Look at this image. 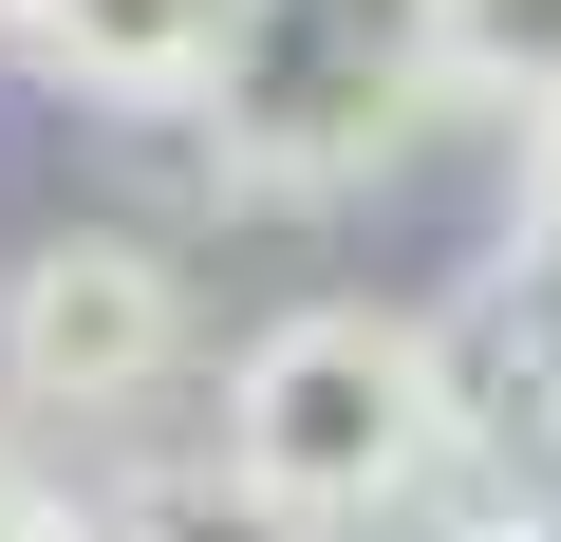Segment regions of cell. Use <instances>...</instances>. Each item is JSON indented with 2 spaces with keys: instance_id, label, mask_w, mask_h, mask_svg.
Segmentation results:
<instances>
[{
  "instance_id": "obj_1",
  "label": "cell",
  "mask_w": 561,
  "mask_h": 542,
  "mask_svg": "<svg viewBox=\"0 0 561 542\" xmlns=\"http://www.w3.org/2000/svg\"><path fill=\"white\" fill-rule=\"evenodd\" d=\"M431 449H449V356L375 300H300L225 374V486L262 523H375L431 486Z\"/></svg>"
},
{
  "instance_id": "obj_2",
  "label": "cell",
  "mask_w": 561,
  "mask_h": 542,
  "mask_svg": "<svg viewBox=\"0 0 561 542\" xmlns=\"http://www.w3.org/2000/svg\"><path fill=\"white\" fill-rule=\"evenodd\" d=\"M431 94V0H262L225 76V169L243 187H356Z\"/></svg>"
},
{
  "instance_id": "obj_3",
  "label": "cell",
  "mask_w": 561,
  "mask_h": 542,
  "mask_svg": "<svg viewBox=\"0 0 561 542\" xmlns=\"http://www.w3.org/2000/svg\"><path fill=\"white\" fill-rule=\"evenodd\" d=\"M169 356H187V281L131 224H57L0 281V393H38V412H131Z\"/></svg>"
},
{
  "instance_id": "obj_4",
  "label": "cell",
  "mask_w": 561,
  "mask_h": 542,
  "mask_svg": "<svg viewBox=\"0 0 561 542\" xmlns=\"http://www.w3.org/2000/svg\"><path fill=\"white\" fill-rule=\"evenodd\" d=\"M243 38H262V0H20V57L113 113H187L206 76H243Z\"/></svg>"
},
{
  "instance_id": "obj_5",
  "label": "cell",
  "mask_w": 561,
  "mask_h": 542,
  "mask_svg": "<svg viewBox=\"0 0 561 542\" xmlns=\"http://www.w3.org/2000/svg\"><path fill=\"white\" fill-rule=\"evenodd\" d=\"M431 94L561 113V0H431Z\"/></svg>"
},
{
  "instance_id": "obj_6",
  "label": "cell",
  "mask_w": 561,
  "mask_h": 542,
  "mask_svg": "<svg viewBox=\"0 0 561 542\" xmlns=\"http://www.w3.org/2000/svg\"><path fill=\"white\" fill-rule=\"evenodd\" d=\"M524 243L561 262V113H524Z\"/></svg>"
},
{
  "instance_id": "obj_7",
  "label": "cell",
  "mask_w": 561,
  "mask_h": 542,
  "mask_svg": "<svg viewBox=\"0 0 561 542\" xmlns=\"http://www.w3.org/2000/svg\"><path fill=\"white\" fill-rule=\"evenodd\" d=\"M0 542H38V486H20V430H0Z\"/></svg>"
},
{
  "instance_id": "obj_8",
  "label": "cell",
  "mask_w": 561,
  "mask_h": 542,
  "mask_svg": "<svg viewBox=\"0 0 561 542\" xmlns=\"http://www.w3.org/2000/svg\"><path fill=\"white\" fill-rule=\"evenodd\" d=\"M0 38H20V0H0Z\"/></svg>"
},
{
  "instance_id": "obj_9",
  "label": "cell",
  "mask_w": 561,
  "mask_h": 542,
  "mask_svg": "<svg viewBox=\"0 0 561 542\" xmlns=\"http://www.w3.org/2000/svg\"><path fill=\"white\" fill-rule=\"evenodd\" d=\"M38 542H76V523H38Z\"/></svg>"
}]
</instances>
